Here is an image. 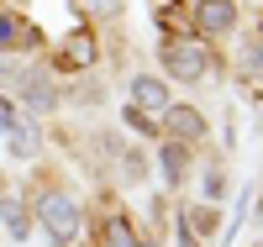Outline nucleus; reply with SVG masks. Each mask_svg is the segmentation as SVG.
<instances>
[{"label": "nucleus", "instance_id": "1a4fd4ad", "mask_svg": "<svg viewBox=\"0 0 263 247\" xmlns=\"http://www.w3.org/2000/svg\"><path fill=\"white\" fill-rule=\"evenodd\" d=\"M168 126H174V131H179V137H200V131H205V121H200V116H195V110H184V105H179V110H174V105H168Z\"/></svg>", "mask_w": 263, "mask_h": 247}, {"label": "nucleus", "instance_id": "ddd939ff", "mask_svg": "<svg viewBox=\"0 0 263 247\" xmlns=\"http://www.w3.org/2000/svg\"><path fill=\"white\" fill-rule=\"evenodd\" d=\"M84 6H90L95 16H105V21H111V16H121V6H126V0H84Z\"/></svg>", "mask_w": 263, "mask_h": 247}, {"label": "nucleus", "instance_id": "2eb2a0df", "mask_svg": "<svg viewBox=\"0 0 263 247\" xmlns=\"http://www.w3.org/2000/svg\"><path fill=\"white\" fill-rule=\"evenodd\" d=\"M258 226H263V205H258Z\"/></svg>", "mask_w": 263, "mask_h": 247}, {"label": "nucleus", "instance_id": "39448f33", "mask_svg": "<svg viewBox=\"0 0 263 247\" xmlns=\"http://www.w3.org/2000/svg\"><path fill=\"white\" fill-rule=\"evenodd\" d=\"M132 105H142L147 116H168V89L158 79H132Z\"/></svg>", "mask_w": 263, "mask_h": 247}, {"label": "nucleus", "instance_id": "9b49d317", "mask_svg": "<svg viewBox=\"0 0 263 247\" xmlns=\"http://www.w3.org/2000/svg\"><path fill=\"white\" fill-rule=\"evenodd\" d=\"M105 247H137V232H132V226H126V221L116 216V221H111V226H105Z\"/></svg>", "mask_w": 263, "mask_h": 247}, {"label": "nucleus", "instance_id": "20e7f679", "mask_svg": "<svg viewBox=\"0 0 263 247\" xmlns=\"http://www.w3.org/2000/svg\"><path fill=\"white\" fill-rule=\"evenodd\" d=\"M195 27L205 37H221V32L237 27V6L232 0H200V6H195Z\"/></svg>", "mask_w": 263, "mask_h": 247}, {"label": "nucleus", "instance_id": "f03ea898", "mask_svg": "<svg viewBox=\"0 0 263 247\" xmlns=\"http://www.w3.org/2000/svg\"><path fill=\"white\" fill-rule=\"evenodd\" d=\"M37 221L58 237V247H74V237H79V205L69 195H42L37 200Z\"/></svg>", "mask_w": 263, "mask_h": 247}, {"label": "nucleus", "instance_id": "9d476101", "mask_svg": "<svg viewBox=\"0 0 263 247\" xmlns=\"http://www.w3.org/2000/svg\"><path fill=\"white\" fill-rule=\"evenodd\" d=\"M184 168H190V153H184L179 142H168V147H163V174L174 179V184H179V179H184Z\"/></svg>", "mask_w": 263, "mask_h": 247}, {"label": "nucleus", "instance_id": "f257e3e1", "mask_svg": "<svg viewBox=\"0 0 263 247\" xmlns=\"http://www.w3.org/2000/svg\"><path fill=\"white\" fill-rule=\"evenodd\" d=\"M0 142L11 147V158H37V126L27 121V110L0 95Z\"/></svg>", "mask_w": 263, "mask_h": 247}, {"label": "nucleus", "instance_id": "7ed1b4c3", "mask_svg": "<svg viewBox=\"0 0 263 247\" xmlns=\"http://www.w3.org/2000/svg\"><path fill=\"white\" fill-rule=\"evenodd\" d=\"M163 63L179 79H205V69H211V53L200 48V42H190V37H179V42H163Z\"/></svg>", "mask_w": 263, "mask_h": 247}, {"label": "nucleus", "instance_id": "0eeeda50", "mask_svg": "<svg viewBox=\"0 0 263 247\" xmlns=\"http://www.w3.org/2000/svg\"><path fill=\"white\" fill-rule=\"evenodd\" d=\"M58 58L69 63V69H90V63H95V37H90V32H74L69 42H63Z\"/></svg>", "mask_w": 263, "mask_h": 247}, {"label": "nucleus", "instance_id": "6e6552de", "mask_svg": "<svg viewBox=\"0 0 263 247\" xmlns=\"http://www.w3.org/2000/svg\"><path fill=\"white\" fill-rule=\"evenodd\" d=\"M37 32H27L16 16H0V48H32Z\"/></svg>", "mask_w": 263, "mask_h": 247}, {"label": "nucleus", "instance_id": "f8f14e48", "mask_svg": "<svg viewBox=\"0 0 263 247\" xmlns=\"http://www.w3.org/2000/svg\"><path fill=\"white\" fill-rule=\"evenodd\" d=\"M0 221L11 226V237H27V211H21L16 200H6V205H0Z\"/></svg>", "mask_w": 263, "mask_h": 247}, {"label": "nucleus", "instance_id": "423d86ee", "mask_svg": "<svg viewBox=\"0 0 263 247\" xmlns=\"http://www.w3.org/2000/svg\"><path fill=\"white\" fill-rule=\"evenodd\" d=\"M21 95H27L32 110H53V79L42 69H27V74H21Z\"/></svg>", "mask_w": 263, "mask_h": 247}, {"label": "nucleus", "instance_id": "4468645a", "mask_svg": "<svg viewBox=\"0 0 263 247\" xmlns=\"http://www.w3.org/2000/svg\"><path fill=\"white\" fill-rule=\"evenodd\" d=\"M248 74H263V37L248 42Z\"/></svg>", "mask_w": 263, "mask_h": 247}]
</instances>
